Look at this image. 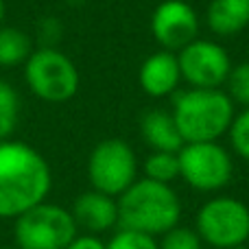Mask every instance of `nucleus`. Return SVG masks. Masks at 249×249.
Wrapping results in <instances>:
<instances>
[{
	"mask_svg": "<svg viewBox=\"0 0 249 249\" xmlns=\"http://www.w3.org/2000/svg\"><path fill=\"white\" fill-rule=\"evenodd\" d=\"M53 173L37 149L20 140L0 142V219H18L46 201Z\"/></svg>",
	"mask_w": 249,
	"mask_h": 249,
	"instance_id": "f257e3e1",
	"label": "nucleus"
},
{
	"mask_svg": "<svg viewBox=\"0 0 249 249\" xmlns=\"http://www.w3.org/2000/svg\"><path fill=\"white\" fill-rule=\"evenodd\" d=\"M116 203L118 228L149 234L153 238H160L164 232L179 225L181 219V199L173 186L146 177L133 181Z\"/></svg>",
	"mask_w": 249,
	"mask_h": 249,
	"instance_id": "f03ea898",
	"label": "nucleus"
},
{
	"mask_svg": "<svg viewBox=\"0 0 249 249\" xmlns=\"http://www.w3.org/2000/svg\"><path fill=\"white\" fill-rule=\"evenodd\" d=\"M173 118L184 138V144L216 142L223 133H228L234 121V101L219 88L214 90L190 88L177 94Z\"/></svg>",
	"mask_w": 249,
	"mask_h": 249,
	"instance_id": "7ed1b4c3",
	"label": "nucleus"
},
{
	"mask_svg": "<svg viewBox=\"0 0 249 249\" xmlns=\"http://www.w3.org/2000/svg\"><path fill=\"white\" fill-rule=\"evenodd\" d=\"M13 221L16 249H66L79 234L70 210L48 201L37 203Z\"/></svg>",
	"mask_w": 249,
	"mask_h": 249,
	"instance_id": "20e7f679",
	"label": "nucleus"
},
{
	"mask_svg": "<svg viewBox=\"0 0 249 249\" xmlns=\"http://www.w3.org/2000/svg\"><path fill=\"white\" fill-rule=\"evenodd\" d=\"M195 230L203 245L214 249L243 247L249 241V206L234 197H214L199 208Z\"/></svg>",
	"mask_w": 249,
	"mask_h": 249,
	"instance_id": "39448f33",
	"label": "nucleus"
},
{
	"mask_svg": "<svg viewBox=\"0 0 249 249\" xmlns=\"http://www.w3.org/2000/svg\"><path fill=\"white\" fill-rule=\"evenodd\" d=\"M24 79L37 99L66 103L79 90V70L70 57L57 48H39L24 61Z\"/></svg>",
	"mask_w": 249,
	"mask_h": 249,
	"instance_id": "423d86ee",
	"label": "nucleus"
},
{
	"mask_svg": "<svg viewBox=\"0 0 249 249\" xmlns=\"http://www.w3.org/2000/svg\"><path fill=\"white\" fill-rule=\"evenodd\" d=\"M177 158L179 177L199 193H216L232 181V155L219 142H186Z\"/></svg>",
	"mask_w": 249,
	"mask_h": 249,
	"instance_id": "0eeeda50",
	"label": "nucleus"
},
{
	"mask_svg": "<svg viewBox=\"0 0 249 249\" xmlns=\"http://www.w3.org/2000/svg\"><path fill=\"white\" fill-rule=\"evenodd\" d=\"M88 179L92 190L118 199L138 179V160L121 138H107L92 149L88 158Z\"/></svg>",
	"mask_w": 249,
	"mask_h": 249,
	"instance_id": "6e6552de",
	"label": "nucleus"
},
{
	"mask_svg": "<svg viewBox=\"0 0 249 249\" xmlns=\"http://www.w3.org/2000/svg\"><path fill=\"white\" fill-rule=\"evenodd\" d=\"M177 61H179L181 79L193 88H203V90H214L223 86L232 70V61L223 46L199 37L181 48Z\"/></svg>",
	"mask_w": 249,
	"mask_h": 249,
	"instance_id": "1a4fd4ad",
	"label": "nucleus"
},
{
	"mask_svg": "<svg viewBox=\"0 0 249 249\" xmlns=\"http://www.w3.org/2000/svg\"><path fill=\"white\" fill-rule=\"evenodd\" d=\"M151 31L164 51H181L197 39L199 18L184 0H164L151 16Z\"/></svg>",
	"mask_w": 249,
	"mask_h": 249,
	"instance_id": "9d476101",
	"label": "nucleus"
},
{
	"mask_svg": "<svg viewBox=\"0 0 249 249\" xmlns=\"http://www.w3.org/2000/svg\"><path fill=\"white\" fill-rule=\"evenodd\" d=\"M74 223L86 234H103L112 228H118V203L114 197L99 190H88L81 193L72 203Z\"/></svg>",
	"mask_w": 249,
	"mask_h": 249,
	"instance_id": "9b49d317",
	"label": "nucleus"
},
{
	"mask_svg": "<svg viewBox=\"0 0 249 249\" xmlns=\"http://www.w3.org/2000/svg\"><path fill=\"white\" fill-rule=\"evenodd\" d=\"M140 86L153 99H162L177 90L181 81V70L177 55H173L171 51H160L153 53L151 57H146L144 64L140 66Z\"/></svg>",
	"mask_w": 249,
	"mask_h": 249,
	"instance_id": "f8f14e48",
	"label": "nucleus"
},
{
	"mask_svg": "<svg viewBox=\"0 0 249 249\" xmlns=\"http://www.w3.org/2000/svg\"><path fill=\"white\" fill-rule=\"evenodd\" d=\"M140 133L142 140L153 151L177 153L184 146V138L177 129L175 118H173L171 112H164V109H149L146 114H142Z\"/></svg>",
	"mask_w": 249,
	"mask_h": 249,
	"instance_id": "ddd939ff",
	"label": "nucleus"
},
{
	"mask_svg": "<svg viewBox=\"0 0 249 249\" xmlns=\"http://www.w3.org/2000/svg\"><path fill=\"white\" fill-rule=\"evenodd\" d=\"M208 26L221 37L241 33L249 26V0H212L208 7Z\"/></svg>",
	"mask_w": 249,
	"mask_h": 249,
	"instance_id": "4468645a",
	"label": "nucleus"
},
{
	"mask_svg": "<svg viewBox=\"0 0 249 249\" xmlns=\"http://www.w3.org/2000/svg\"><path fill=\"white\" fill-rule=\"evenodd\" d=\"M31 37L22 29L13 26H0V66L11 68V66L24 64L31 55Z\"/></svg>",
	"mask_w": 249,
	"mask_h": 249,
	"instance_id": "2eb2a0df",
	"label": "nucleus"
},
{
	"mask_svg": "<svg viewBox=\"0 0 249 249\" xmlns=\"http://www.w3.org/2000/svg\"><path fill=\"white\" fill-rule=\"evenodd\" d=\"M144 177L160 184H173L179 177V158L168 151H151L144 160Z\"/></svg>",
	"mask_w": 249,
	"mask_h": 249,
	"instance_id": "dca6fc26",
	"label": "nucleus"
},
{
	"mask_svg": "<svg viewBox=\"0 0 249 249\" xmlns=\"http://www.w3.org/2000/svg\"><path fill=\"white\" fill-rule=\"evenodd\" d=\"M20 121V96L11 83L0 79V142L9 140Z\"/></svg>",
	"mask_w": 249,
	"mask_h": 249,
	"instance_id": "f3484780",
	"label": "nucleus"
},
{
	"mask_svg": "<svg viewBox=\"0 0 249 249\" xmlns=\"http://www.w3.org/2000/svg\"><path fill=\"white\" fill-rule=\"evenodd\" d=\"M158 249H203V241L195 228L175 225L158 238Z\"/></svg>",
	"mask_w": 249,
	"mask_h": 249,
	"instance_id": "a211bd4d",
	"label": "nucleus"
},
{
	"mask_svg": "<svg viewBox=\"0 0 249 249\" xmlns=\"http://www.w3.org/2000/svg\"><path fill=\"white\" fill-rule=\"evenodd\" d=\"M105 247L107 249H158V238L142 232H133V230L118 228L112 234V238L105 243Z\"/></svg>",
	"mask_w": 249,
	"mask_h": 249,
	"instance_id": "6ab92c4d",
	"label": "nucleus"
},
{
	"mask_svg": "<svg viewBox=\"0 0 249 249\" xmlns=\"http://www.w3.org/2000/svg\"><path fill=\"white\" fill-rule=\"evenodd\" d=\"M228 94L232 101L249 107V61L247 64H238L230 70L228 77Z\"/></svg>",
	"mask_w": 249,
	"mask_h": 249,
	"instance_id": "aec40b11",
	"label": "nucleus"
},
{
	"mask_svg": "<svg viewBox=\"0 0 249 249\" xmlns=\"http://www.w3.org/2000/svg\"><path fill=\"white\" fill-rule=\"evenodd\" d=\"M228 133L236 155H241L243 160H249V107H245V112H241L238 116H234Z\"/></svg>",
	"mask_w": 249,
	"mask_h": 249,
	"instance_id": "412c9836",
	"label": "nucleus"
},
{
	"mask_svg": "<svg viewBox=\"0 0 249 249\" xmlns=\"http://www.w3.org/2000/svg\"><path fill=\"white\" fill-rule=\"evenodd\" d=\"M61 37V24L55 18H46L39 22V39L44 42L42 48H55L53 44Z\"/></svg>",
	"mask_w": 249,
	"mask_h": 249,
	"instance_id": "4be33fe9",
	"label": "nucleus"
},
{
	"mask_svg": "<svg viewBox=\"0 0 249 249\" xmlns=\"http://www.w3.org/2000/svg\"><path fill=\"white\" fill-rule=\"evenodd\" d=\"M66 249H107L96 234H77Z\"/></svg>",
	"mask_w": 249,
	"mask_h": 249,
	"instance_id": "5701e85b",
	"label": "nucleus"
},
{
	"mask_svg": "<svg viewBox=\"0 0 249 249\" xmlns=\"http://www.w3.org/2000/svg\"><path fill=\"white\" fill-rule=\"evenodd\" d=\"M66 2H68V4H74V7H77V4H86L88 0H66Z\"/></svg>",
	"mask_w": 249,
	"mask_h": 249,
	"instance_id": "b1692460",
	"label": "nucleus"
},
{
	"mask_svg": "<svg viewBox=\"0 0 249 249\" xmlns=\"http://www.w3.org/2000/svg\"><path fill=\"white\" fill-rule=\"evenodd\" d=\"M2 18H4V2L0 0V26H2Z\"/></svg>",
	"mask_w": 249,
	"mask_h": 249,
	"instance_id": "393cba45",
	"label": "nucleus"
},
{
	"mask_svg": "<svg viewBox=\"0 0 249 249\" xmlns=\"http://www.w3.org/2000/svg\"><path fill=\"white\" fill-rule=\"evenodd\" d=\"M234 249H249L247 245H243V247H234Z\"/></svg>",
	"mask_w": 249,
	"mask_h": 249,
	"instance_id": "a878e982",
	"label": "nucleus"
},
{
	"mask_svg": "<svg viewBox=\"0 0 249 249\" xmlns=\"http://www.w3.org/2000/svg\"><path fill=\"white\" fill-rule=\"evenodd\" d=\"M0 249H16V247H0Z\"/></svg>",
	"mask_w": 249,
	"mask_h": 249,
	"instance_id": "bb28decb",
	"label": "nucleus"
}]
</instances>
